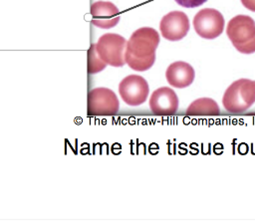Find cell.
I'll return each mask as SVG.
<instances>
[{"instance_id":"6","label":"cell","mask_w":255,"mask_h":223,"mask_svg":"<svg viewBox=\"0 0 255 223\" xmlns=\"http://www.w3.org/2000/svg\"><path fill=\"white\" fill-rule=\"evenodd\" d=\"M148 84L138 75H129L124 78L119 85V93L123 101L131 107L143 104L148 96Z\"/></svg>"},{"instance_id":"16","label":"cell","mask_w":255,"mask_h":223,"mask_svg":"<svg viewBox=\"0 0 255 223\" xmlns=\"http://www.w3.org/2000/svg\"><path fill=\"white\" fill-rule=\"evenodd\" d=\"M241 3L248 10L255 12V0H241Z\"/></svg>"},{"instance_id":"15","label":"cell","mask_w":255,"mask_h":223,"mask_svg":"<svg viewBox=\"0 0 255 223\" xmlns=\"http://www.w3.org/2000/svg\"><path fill=\"white\" fill-rule=\"evenodd\" d=\"M178 5L185 8H194L202 5L207 0H174Z\"/></svg>"},{"instance_id":"12","label":"cell","mask_w":255,"mask_h":223,"mask_svg":"<svg viewBox=\"0 0 255 223\" xmlns=\"http://www.w3.org/2000/svg\"><path fill=\"white\" fill-rule=\"evenodd\" d=\"M220 110L217 103L209 98H200L192 102L187 110V115H217Z\"/></svg>"},{"instance_id":"3","label":"cell","mask_w":255,"mask_h":223,"mask_svg":"<svg viewBox=\"0 0 255 223\" xmlns=\"http://www.w3.org/2000/svg\"><path fill=\"white\" fill-rule=\"evenodd\" d=\"M126 46L127 40L123 36L116 33H107L99 38L96 49L99 56L107 65L122 67L126 64Z\"/></svg>"},{"instance_id":"1","label":"cell","mask_w":255,"mask_h":223,"mask_svg":"<svg viewBox=\"0 0 255 223\" xmlns=\"http://www.w3.org/2000/svg\"><path fill=\"white\" fill-rule=\"evenodd\" d=\"M158 44L159 35L153 28L142 27L135 30L127 41L126 64L137 72L148 70L155 61V50Z\"/></svg>"},{"instance_id":"8","label":"cell","mask_w":255,"mask_h":223,"mask_svg":"<svg viewBox=\"0 0 255 223\" xmlns=\"http://www.w3.org/2000/svg\"><path fill=\"white\" fill-rule=\"evenodd\" d=\"M226 33L233 45L249 42L255 38V21L250 16L237 15L228 22Z\"/></svg>"},{"instance_id":"10","label":"cell","mask_w":255,"mask_h":223,"mask_svg":"<svg viewBox=\"0 0 255 223\" xmlns=\"http://www.w3.org/2000/svg\"><path fill=\"white\" fill-rule=\"evenodd\" d=\"M92 23L102 29L115 27L120 21L118 7L109 1H97L91 6Z\"/></svg>"},{"instance_id":"14","label":"cell","mask_w":255,"mask_h":223,"mask_svg":"<svg viewBox=\"0 0 255 223\" xmlns=\"http://www.w3.org/2000/svg\"><path fill=\"white\" fill-rule=\"evenodd\" d=\"M235 49L242 54H252L255 52V38L249 42L239 45H233Z\"/></svg>"},{"instance_id":"7","label":"cell","mask_w":255,"mask_h":223,"mask_svg":"<svg viewBox=\"0 0 255 223\" xmlns=\"http://www.w3.org/2000/svg\"><path fill=\"white\" fill-rule=\"evenodd\" d=\"M159 30L164 39L168 41H179L188 33V17L181 11H171L160 20Z\"/></svg>"},{"instance_id":"13","label":"cell","mask_w":255,"mask_h":223,"mask_svg":"<svg viewBox=\"0 0 255 223\" xmlns=\"http://www.w3.org/2000/svg\"><path fill=\"white\" fill-rule=\"evenodd\" d=\"M107 64L97 53L96 44H92L88 50V73L97 74L106 68Z\"/></svg>"},{"instance_id":"2","label":"cell","mask_w":255,"mask_h":223,"mask_svg":"<svg viewBox=\"0 0 255 223\" xmlns=\"http://www.w3.org/2000/svg\"><path fill=\"white\" fill-rule=\"evenodd\" d=\"M255 103V81L239 79L233 82L225 91L222 104L224 109L232 113L243 112Z\"/></svg>"},{"instance_id":"4","label":"cell","mask_w":255,"mask_h":223,"mask_svg":"<svg viewBox=\"0 0 255 223\" xmlns=\"http://www.w3.org/2000/svg\"><path fill=\"white\" fill-rule=\"evenodd\" d=\"M223 15L211 8H205L198 11L193 18V27L195 32L204 39H215L223 33L224 29Z\"/></svg>"},{"instance_id":"5","label":"cell","mask_w":255,"mask_h":223,"mask_svg":"<svg viewBox=\"0 0 255 223\" xmlns=\"http://www.w3.org/2000/svg\"><path fill=\"white\" fill-rule=\"evenodd\" d=\"M120 103L116 94L107 88H96L88 95L90 115H113L119 112Z\"/></svg>"},{"instance_id":"9","label":"cell","mask_w":255,"mask_h":223,"mask_svg":"<svg viewBox=\"0 0 255 223\" xmlns=\"http://www.w3.org/2000/svg\"><path fill=\"white\" fill-rule=\"evenodd\" d=\"M149 109L157 115L175 113L178 109V98L175 92L167 87L156 89L149 98Z\"/></svg>"},{"instance_id":"11","label":"cell","mask_w":255,"mask_h":223,"mask_svg":"<svg viewBox=\"0 0 255 223\" xmlns=\"http://www.w3.org/2000/svg\"><path fill=\"white\" fill-rule=\"evenodd\" d=\"M194 70L188 63L177 61L168 66L165 72V78L168 84L177 89H183L190 86L194 80Z\"/></svg>"}]
</instances>
